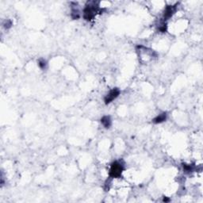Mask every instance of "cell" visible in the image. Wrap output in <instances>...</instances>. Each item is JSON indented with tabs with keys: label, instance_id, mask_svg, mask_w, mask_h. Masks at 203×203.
<instances>
[{
	"label": "cell",
	"instance_id": "obj_1",
	"mask_svg": "<svg viewBox=\"0 0 203 203\" xmlns=\"http://www.w3.org/2000/svg\"><path fill=\"white\" fill-rule=\"evenodd\" d=\"M99 12V2L92 1L88 2L83 10V18L86 21H91Z\"/></svg>",
	"mask_w": 203,
	"mask_h": 203
},
{
	"label": "cell",
	"instance_id": "obj_2",
	"mask_svg": "<svg viewBox=\"0 0 203 203\" xmlns=\"http://www.w3.org/2000/svg\"><path fill=\"white\" fill-rule=\"evenodd\" d=\"M125 167L121 161H114L111 163L109 171V175L113 179H118L122 176Z\"/></svg>",
	"mask_w": 203,
	"mask_h": 203
},
{
	"label": "cell",
	"instance_id": "obj_3",
	"mask_svg": "<svg viewBox=\"0 0 203 203\" xmlns=\"http://www.w3.org/2000/svg\"><path fill=\"white\" fill-rule=\"evenodd\" d=\"M121 91L118 88L115 87V88H113L111 91H110V92L105 96L104 98V102H105L106 105H108L110 104V103H112L113 101L116 99V98L119 96Z\"/></svg>",
	"mask_w": 203,
	"mask_h": 203
},
{
	"label": "cell",
	"instance_id": "obj_4",
	"mask_svg": "<svg viewBox=\"0 0 203 203\" xmlns=\"http://www.w3.org/2000/svg\"><path fill=\"white\" fill-rule=\"evenodd\" d=\"M177 7L178 4L176 3L175 5H169V6H167L165 7V10L163 11V21L168 20L175 14V13L177 10Z\"/></svg>",
	"mask_w": 203,
	"mask_h": 203
},
{
	"label": "cell",
	"instance_id": "obj_5",
	"mask_svg": "<svg viewBox=\"0 0 203 203\" xmlns=\"http://www.w3.org/2000/svg\"><path fill=\"white\" fill-rule=\"evenodd\" d=\"M71 8H72V12H71V16L74 20H77L80 18V12L78 9V3L77 2H72L71 5Z\"/></svg>",
	"mask_w": 203,
	"mask_h": 203
},
{
	"label": "cell",
	"instance_id": "obj_6",
	"mask_svg": "<svg viewBox=\"0 0 203 203\" xmlns=\"http://www.w3.org/2000/svg\"><path fill=\"white\" fill-rule=\"evenodd\" d=\"M101 123L106 128H110L112 125V120L110 116H104L101 118Z\"/></svg>",
	"mask_w": 203,
	"mask_h": 203
},
{
	"label": "cell",
	"instance_id": "obj_7",
	"mask_svg": "<svg viewBox=\"0 0 203 203\" xmlns=\"http://www.w3.org/2000/svg\"><path fill=\"white\" fill-rule=\"evenodd\" d=\"M167 117H168L167 113H162V114H159L158 116L155 117L154 119L152 120V122L154 124L162 123V122H165L166 120H167Z\"/></svg>",
	"mask_w": 203,
	"mask_h": 203
},
{
	"label": "cell",
	"instance_id": "obj_8",
	"mask_svg": "<svg viewBox=\"0 0 203 203\" xmlns=\"http://www.w3.org/2000/svg\"><path fill=\"white\" fill-rule=\"evenodd\" d=\"M182 168H183V170H184L185 173H187V174H190V173L194 172V170H195V167L192 164H186V163H183L182 164Z\"/></svg>",
	"mask_w": 203,
	"mask_h": 203
},
{
	"label": "cell",
	"instance_id": "obj_9",
	"mask_svg": "<svg viewBox=\"0 0 203 203\" xmlns=\"http://www.w3.org/2000/svg\"><path fill=\"white\" fill-rule=\"evenodd\" d=\"M167 28H168L167 24L165 23V21H162L161 23L159 24V27H158V30H159L161 33H165L166 31H167Z\"/></svg>",
	"mask_w": 203,
	"mask_h": 203
},
{
	"label": "cell",
	"instance_id": "obj_10",
	"mask_svg": "<svg viewBox=\"0 0 203 203\" xmlns=\"http://www.w3.org/2000/svg\"><path fill=\"white\" fill-rule=\"evenodd\" d=\"M38 66H39L40 68H41V69H45L47 67L46 61H44L43 59L39 60V61H38Z\"/></svg>",
	"mask_w": 203,
	"mask_h": 203
},
{
	"label": "cell",
	"instance_id": "obj_11",
	"mask_svg": "<svg viewBox=\"0 0 203 203\" xmlns=\"http://www.w3.org/2000/svg\"><path fill=\"white\" fill-rule=\"evenodd\" d=\"M12 25H13V23H12L11 20H10V19H7V20H6V21L3 22V26H4L5 29H10V27L12 26Z\"/></svg>",
	"mask_w": 203,
	"mask_h": 203
},
{
	"label": "cell",
	"instance_id": "obj_12",
	"mask_svg": "<svg viewBox=\"0 0 203 203\" xmlns=\"http://www.w3.org/2000/svg\"><path fill=\"white\" fill-rule=\"evenodd\" d=\"M168 201H169V199H165V198H164V199H163V202H168Z\"/></svg>",
	"mask_w": 203,
	"mask_h": 203
}]
</instances>
